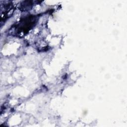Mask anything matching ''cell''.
Masks as SVG:
<instances>
[{
  "label": "cell",
  "mask_w": 127,
  "mask_h": 127,
  "mask_svg": "<svg viewBox=\"0 0 127 127\" xmlns=\"http://www.w3.org/2000/svg\"><path fill=\"white\" fill-rule=\"evenodd\" d=\"M32 5V1H23V3L21 5L20 8H22L25 10H28L29 8L31 7Z\"/></svg>",
  "instance_id": "7a4b0ae2"
},
{
  "label": "cell",
  "mask_w": 127,
  "mask_h": 127,
  "mask_svg": "<svg viewBox=\"0 0 127 127\" xmlns=\"http://www.w3.org/2000/svg\"><path fill=\"white\" fill-rule=\"evenodd\" d=\"M36 15H30L20 19L16 24L11 27L15 35H24L27 34L36 24L37 21Z\"/></svg>",
  "instance_id": "6da1fadb"
}]
</instances>
